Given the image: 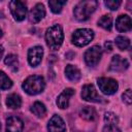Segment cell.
Here are the masks:
<instances>
[{"instance_id":"obj_1","label":"cell","mask_w":132,"mask_h":132,"mask_svg":"<svg viewBox=\"0 0 132 132\" xmlns=\"http://www.w3.org/2000/svg\"><path fill=\"white\" fill-rule=\"evenodd\" d=\"M64 39L62 27L60 25H54L50 27L45 32V41L51 50L57 51L61 47Z\"/></svg>"},{"instance_id":"obj_2","label":"cell","mask_w":132,"mask_h":132,"mask_svg":"<svg viewBox=\"0 0 132 132\" xmlns=\"http://www.w3.org/2000/svg\"><path fill=\"white\" fill-rule=\"evenodd\" d=\"M98 2L94 1V0H86V1H80L79 3H77V5L74 7L73 13L74 16L77 21H87L90 15L95 11V9L97 8Z\"/></svg>"},{"instance_id":"obj_3","label":"cell","mask_w":132,"mask_h":132,"mask_svg":"<svg viewBox=\"0 0 132 132\" xmlns=\"http://www.w3.org/2000/svg\"><path fill=\"white\" fill-rule=\"evenodd\" d=\"M25 92L29 95H37L44 90L45 82L42 76L39 75H31L29 76L22 85Z\"/></svg>"},{"instance_id":"obj_4","label":"cell","mask_w":132,"mask_h":132,"mask_svg":"<svg viewBox=\"0 0 132 132\" xmlns=\"http://www.w3.org/2000/svg\"><path fill=\"white\" fill-rule=\"evenodd\" d=\"M94 38V32L91 29H77L73 34L71 41L76 46H85L89 44Z\"/></svg>"},{"instance_id":"obj_5","label":"cell","mask_w":132,"mask_h":132,"mask_svg":"<svg viewBox=\"0 0 132 132\" xmlns=\"http://www.w3.org/2000/svg\"><path fill=\"white\" fill-rule=\"evenodd\" d=\"M97 85L100 91L105 95H112L118 91L119 85L116 79L110 77H100L97 79Z\"/></svg>"},{"instance_id":"obj_6","label":"cell","mask_w":132,"mask_h":132,"mask_svg":"<svg viewBox=\"0 0 132 132\" xmlns=\"http://www.w3.org/2000/svg\"><path fill=\"white\" fill-rule=\"evenodd\" d=\"M9 8H10V12L15 21L21 22V21L25 20L26 15H27V7L24 2L18 1V0L10 1Z\"/></svg>"},{"instance_id":"obj_7","label":"cell","mask_w":132,"mask_h":132,"mask_svg":"<svg viewBox=\"0 0 132 132\" xmlns=\"http://www.w3.org/2000/svg\"><path fill=\"white\" fill-rule=\"evenodd\" d=\"M101 56H102L101 47L98 46V45H94V46H92V47H90L86 51V53H85V62L88 66L94 67L99 63Z\"/></svg>"},{"instance_id":"obj_8","label":"cell","mask_w":132,"mask_h":132,"mask_svg":"<svg viewBox=\"0 0 132 132\" xmlns=\"http://www.w3.org/2000/svg\"><path fill=\"white\" fill-rule=\"evenodd\" d=\"M81 98L86 101L90 102H101L102 98L97 93L95 87L93 85H85L81 90Z\"/></svg>"},{"instance_id":"obj_9","label":"cell","mask_w":132,"mask_h":132,"mask_svg":"<svg viewBox=\"0 0 132 132\" xmlns=\"http://www.w3.org/2000/svg\"><path fill=\"white\" fill-rule=\"evenodd\" d=\"M43 57V48L41 46H34L29 50L28 52V62L31 66H37Z\"/></svg>"},{"instance_id":"obj_10","label":"cell","mask_w":132,"mask_h":132,"mask_svg":"<svg viewBox=\"0 0 132 132\" xmlns=\"http://www.w3.org/2000/svg\"><path fill=\"white\" fill-rule=\"evenodd\" d=\"M47 130L48 132H65L66 126L62 118L58 114H55L47 124Z\"/></svg>"},{"instance_id":"obj_11","label":"cell","mask_w":132,"mask_h":132,"mask_svg":"<svg viewBox=\"0 0 132 132\" xmlns=\"http://www.w3.org/2000/svg\"><path fill=\"white\" fill-rule=\"evenodd\" d=\"M128 67H129L128 61L119 55L113 56L111 59V62L109 64V70H111V71H124Z\"/></svg>"},{"instance_id":"obj_12","label":"cell","mask_w":132,"mask_h":132,"mask_svg":"<svg viewBox=\"0 0 132 132\" xmlns=\"http://www.w3.org/2000/svg\"><path fill=\"white\" fill-rule=\"evenodd\" d=\"M23 128L24 123L20 118L11 116L6 120V132H22Z\"/></svg>"},{"instance_id":"obj_13","label":"cell","mask_w":132,"mask_h":132,"mask_svg":"<svg viewBox=\"0 0 132 132\" xmlns=\"http://www.w3.org/2000/svg\"><path fill=\"white\" fill-rule=\"evenodd\" d=\"M116 28L119 32H128L132 28L131 18L127 14L119 15L116 21Z\"/></svg>"},{"instance_id":"obj_14","label":"cell","mask_w":132,"mask_h":132,"mask_svg":"<svg viewBox=\"0 0 132 132\" xmlns=\"http://www.w3.org/2000/svg\"><path fill=\"white\" fill-rule=\"evenodd\" d=\"M74 95V90L71 89V88H67L65 89L57 98V105L64 109V108H67L68 105H69V100L70 98Z\"/></svg>"},{"instance_id":"obj_15","label":"cell","mask_w":132,"mask_h":132,"mask_svg":"<svg viewBox=\"0 0 132 132\" xmlns=\"http://www.w3.org/2000/svg\"><path fill=\"white\" fill-rule=\"evenodd\" d=\"M45 15V9H44V6L43 4L41 3H38L36 4L30 11V21L34 24L40 22Z\"/></svg>"},{"instance_id":"obj_16","label":"cell","mask_w":132,"mask_h":132,"mask_svg":"<svg viewBox=\"0 0 132 132\" xmlns=\"http://www.w3.org/2000/svg\"><path fill=\"white\" fill-rule=\"evenodd\" d=\"M65 74H66V77L71 81H78L80 79V76H81L79 69L73 65H67L66 66Z\"/></svg>"},{"instance_id":"obj_17","label":"cell","mask_w":132,"mask_h":132,"mask_svg":"<svg viewBox=\"0 0 132 132\" xmlns=\"http://www.w3.org/2000/svg\"><path fill=\"white\" fill-rule=\"evenodd\" d=\"M6 105L9 108H12V109L19 108L22 105V99L18 94H14V93L10 94L6 98Z\"/></svg>"},{"instance_id":"obj_18","label":"cell","mask_w":132,"mask_h":132,"mask_svg":"<svg viewBox=\"0 0 132 132\" xmlns=\"http://www.w3.org/2000/svg\"><path fill=\"white\" fill-rule=\"evenodd\" d=\"M79 116L84 119V120H87V121H93L96 119V110L91 107V106H84L80 111H79Z\"/></svg>"},{"instance_id":"obj_19","label":"cell","mask_w":132,"mask_h":132,"mask_svg":"<svg viewBox=\"0 0 132 132\" xmlns=\"http://www.w3.org/2000/svg\"><path fill=\"white\" fill-rule=\"evenodd\" d=\"M31 111H32L35 116H37L38 118H41V117H44V116H45V113H46V108H45V106H44L43 103H41V102H39V101H36V102H34V104L32 105Z\"/></svg>"},{"instance_id":"obj_20","label":"cell","mask_w":132,"mask_h":132,"mask_svg":"<svg viewBox=\"0 0 132 132\" xmlns=\"http://www.w3.org/2000/svg\"><path fill=\"white\" fill-rule=\"evenodd\" d=\"M4 63L12 70V71H16L19 68V61H18V57L15 55H7V57L4 59Z\"/></svg>"},{"instance_id":"obj_21","label":"cell","mask_w":132,"mask_h":132,"mask_svg":"<svg viewBox=\"0 0 132 132\" xmlns=\"http://www.w3.org/2000/svg\"><path fill=\"white\" fill-rule=\"evenodd\" d=\"M98 25L100 27H102L103 29L109 31L111 29V27H112V19H111V16L109 14H105V15L101 16L99 19V21H98Z\"/></svg>"},{"instance_id":"obj_22","label":"cell","mask_w":132,"mask_h":132,"mask_svg":"<svg viewBox=\"0 0 132 132\" xmlns=\"http://www.w3.org/2000/svg\"><path fill=\"white\" fill-rule=\"evenodd\" d=\"M11 86L12 80L3 71H0V90H8Z\"/></svg>"},{"instance_id":"obj_23","label":"cell","mask_w":132,"mask_h":132,"mask_svg":"<svg viewBox=\"0 0 132 132\" xmlns=\"http://www.w3.org/2000/svg\"><path fill=\"white\" fill-rule=\"evenodd\" d=\"M66 4V1H59V0H51L48 1V6L54 13H60L63 6Z\"/></svg>"},{"instance_id":"obj_24","label":"cell","mask_w":132,"mask_h":132,"mask_svg":"<svg viewBox=\"0 0 132 132\" xmlns=\"http://www.w3.org/2000/svg\"><path fill=\"white\" fill-rule=\"evenodd\" d=\"M116 44L121 51H125L130 46V40L125 36H118L116 38Z\"/></svg>"},{"instance_id":"obj_25","label":"cell","mask_w":132,"mask_h":132,"mask_svg":"<svg viewBox=\"0 0 132 132\" xmlns=\"http://www.w3.org/2000/svg\"><path fill=\"white\" fill-rule=\"evenodd\" d=\"M105 124H118V118L113 112H106L104 116Z\"/></svg>"},{"instance_id":"obj_26","label":"cell","mask_w":132,"mask_h":132,"mask_svg":"<svg viewBox=\"0 0 132 132\" xmlns=\"http://www.w3.org/2000/svg\"><path fill=\"white\" fill-rule=\"evenodd\" d=\"M121 1H114V0H107L104 2L105 6L107 8H109L110 10H117L119 8V6L121 5Z\"/></svg>"},{"instance_id":"obj_27","label":"cell","mask_w":132,"mask_h":132,"mask_svg":"<svg viewBox=\"0 0 132 132\" xmlns=\"http://www.w3.org/2000/svg\"><path fill=\"white\" fill-rule=\"evenodd\" d=\"M102 132H121L118 124H105Z\"/></svg>"},{"instance_id":"obj_28","label":"cell","mask_w":132,"mask_h":132,"mask_svg":"<svg viewBox=\"0 0 132 132\" xmlns=\"http://www.w3.org/2000/svg\"><path fill=\"white\" fill-rule=\"evenodd\" d=\"M122 98H123V101H124L125 103H127V104H131V102H132V94H131V90H130V89L126 90V91L123 93Z\"/></svg>"},{"instance_id":"obj_29","label":"cell","mask_w":132,"mask_h":132,"mask_svg":"<svg viewBox=\"0 0 132 132\" xmlns=\"http://www.w3.org/2000/svg\"><path fill=\"white\" fill-rule=\"evenodd\" d=\"M104 47H105V51L106 52L110 53L112 51V43H111V41H106L105 44H104Z\"/></svg>"},{"instance_id":"obj_30","label":"cell","mask_w":132,"mask_h":132,"mask_svg":"<svg viewBox=\"0 0 132 132\" xmlns=\"http://www.w3.org/2000/svg\"><path fill=\"white\" fill-rule=\"evenodd\" d=\"M3 53H4V48H3V46H2V45H0V59L2 58Z\"/></svg>"},{"instance_id":"obj_31","label":"cell","mask_w":132,"mask_h":132,"mask_svg":"<svg viewBox=\"0 0 132 132\" xmlns=\"http://www.w3.org/2000/svg\"><path fill=\"white\" fill-rule=\"evenodd\" d=\"M2 36V31H1V29H0V37Z\"/></svg>"},{"instance_id":"obj_32","label":"cell","mask_w":132,"mask_h":132,"mask_svg":"<svg viewBox=\"0 0 132 132\" xmlns=\"http://www.w3.org/2000/svg\"><path fill=\"white\" fill-rule=\"evenodd\" d=\"M0 132H1V125H0Z\"/></svg>"}]
</instances>
